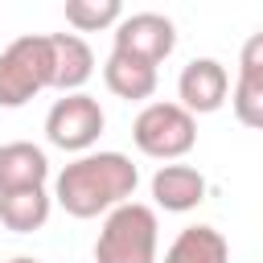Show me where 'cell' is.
Here are the masks:
<instances>
[{
  "label": "cell",
  "instance_id": "6da1fadb",
  "mask_svg": "<svg viewBox=\"0 0 263 263\" xmlns=\"http://www.w3.org/2000/svg\"><path fill=\"white\" fill-rule=\"evenodd\" d=\"M140 168L123 152H82L53 177V201L70 218H99L132 201Z\"/></svg>",
  "mask_w": 263,
  "mask_h": 263
},
{
  "label": "cell",
  "instance_id": "7a4b0ae2",
  "mask_svg": "<svg viewBox=\"0 0 263 263\" xmlns=\"http://www.w3.org/2000/svg\"><path fill=\"white\" fill-rule=\"evenodd\" d=\"M160 251V222L156 210L144 201H123L103 214L95 238V263H156Z\"/></svg>",
  "mask_w": 263,
  "mask_h": 263
},
{
  "label": "cell",
  "instance_id": "3957f363",
  "mask_svg": "<svg viewBox=\"0 0 263 263\" xmlns=\"http://www.w3.org/2000/svg\"><path fill=\"white\" fill-rule=\"evenodd\" d=\"M53 90V33H25L0 49V107H25Z\"/></svg>",
  "mask_w": 263,
  "mask_h": 263
},
{
  "label": "cell",
  "instance_id": "277c9868",
  "mask_svg": "<svg viewBox=\"0 0 263 263\" xmlns=\"http://www.w3.org/2000/svg\"><path fill=\"white\" fill-rule=\"evenodd\" d=\"M132 140L152 160H181L197 144V115L181 103H144V111L132 123Z\"/></svg>",
  "mask_w": 263,
  "mask_h": 263
},
{
  "label": "cell",
  "instance_id": "5b68a950",
  "mask_svg": "<svg viewBox=\"0 0 263 263\" xmlns=\"http://www.w3.org/2000/svg\"><path fill=\"white\" fill-rule=\"evenodd\" d=\"M103 127H107V115H103L99 99H90L86 90L62 95L45 115V140L62 152H74V156L95 152Z\"/></svg>",
  "mask_w": 263,
  "mask_h": 263
},
{
  "label": "cell",
  "instance_id": "8992f818",
  "mask_svg": "<svg viewBox=\"0 0 263 263\" xmlns=\"http://www.w3.org/2000/svg\"><path fill=\"white\" fill-rule=\"evenodd\" d=\"M115 49L132 53L148 66H160L173 49H177V25L164 12H132L115 25Z\"/></svg>",
  "mask_w": 263,
  "mask_h": 263
},
{
  "label": "cell",
  "instance_id": "52a82bcc",
  "mask_svg": "<svg viewBox=\"0 0 263 263\" xmlns=\"http://www.w3.org/2000/svg\"><path fill=\"white\" fill-rule=\"evenodd\" d=\"M230 99V74L218 58H193L177 78V103L193 115H214Z\"/></svg>",
  "mask_w": 263,
  "mask_h": 263
},
{
  "label": "cell",
  "instance_id": "ba28073f",
  "mask_svg": "<svg viewBox=\"0 0 263 263\" xmlns=\"http://www.w3.org/2000/svg\"><path fill=\"white\" fill-rule=\"evenodd\" d=\"M230 107L242 127L263 132V29L251 33L238 49V78L230 90Z\"/></svg>",
  "mask_w": 263,
  "mask_h": 263
},
{
  "label": "cell",
  "instance_id": "9c48e42d",
  "mask_svg": "<svg viewBox=\"0 0 263 263\" xmlns=\"http://www.w3.org/2000/svg\"><path fill=\"white\" fill-rule=\"evenodd\" d=\"M152 201L164 214H189V210H197L205 201V177L193 164L168 160V164H160L152 173Z\"/></svg>",
  "mask_w": 263,
  "mask_h": 263
},
{
  "label": "cell",
  "instance_id": "30bf717a",
  "mask_svg": "<svg viewBox=\"0 0 263 263\" xmlns=\"http://www.w3.org/2000/svg\"><path fill=\"white\" fill-rule=\"evenodd\" d=\"M49 181V156L33 140H8L0 144V193L37 189Z\"/></svg>",
  "mask_w": 263,
  "mask_h": 263
},
{
  "label": "cell",
  "instance_id": "8fae6325",
  "mask_svg": "<svg viewBox=\"0 0 263 263\" xmlns=\"http://www.w3.org/2000/svg\"><path fill=\"white\" fill-rule=\"evenodd\" d=\"M156 66L132 58V53H119L111 49V58L103 62V82L115 99H127V103H140V99H152L156 95Z\"/></svg>",
  "mask_w": 263,
  "mask_h": 263
},
{
  "label": "cell",
  "instance_id": "7c38bea8",
  "mask_svg": "<svg viewBox=\"0 0 263 263\" xmlns=\"http://www.w3.org/2000/svg\"><path fill=\"white\" fill-rule=\"evenodd\" d=\"M95 74V53L78 33H53V90L74 95L90 82Z\"/></svg>",
  "mask_w": 263,
  "mask_h": 263
},
{
  "label": "cell",
  "instance_id": "4fadbf2b",
  "mask_svg": "<svg viewBox=\"0 0 263 263\" xmlns=\"http://www.w3.org/2000/svg\"><path fill=\"white\" fill-rule=\"evenodd\" d=\"M164 263H230V242H226L222 230L197 222V226H185L168 242Z\"/></svg>",
  "mask_w": 263,
  "mask_h": 263
},
{
  "label": "cell",
  "instance_id": "5bb4252c",
  "mask_svg": "<svg viewBox=\"0 0 263 263\" xmlns=\"http://www.w3.org/2000/svg\"><path fill=\"white\" fill-rule=\"evenodd\" d=\"M53 197L45 193V185L37 189H16V193H0V222L12 234H33L49 222Z\"/></svg>",
  "mask_w": 263,
  "mask_h": 263
},
{
  "label": "cell",
  "instance_id": "9a60e30c",
  "mask_svg": "<svg viewBox=\"0 0 263 263\" xmlns=\"http://www.w3.org/2000/svg\"><path fill=\"white\" fill-rule=\"evenodd\" d=\"M66 21L78 33H103L123 21V0H66Z\"/></svg>",
  "mask_w": 263,
  "mask_h": 263
},
{
  "label": "cell",
  "instance_id": "2e32d148",
  "mask_svg": "<svg viewBox=\"0 0 263 263\" xmlns=\"http://www.w3.org/2000/svg\"><path fill=\"white\" fill-rule=\"evenodd\" d=\"M8 263H41V259H33V255H16V259H8Z\"/></svg>",
  "mask_w": 263,
  "mask_h": 263
}]
</instances>
